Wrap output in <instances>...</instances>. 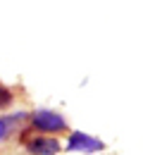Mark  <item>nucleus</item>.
<instances>
[{"mask_svg": "<svg viewBox=\"0 0 143 155\" xmlns=\"http://www.w3.org/2000/svg\"><path fill=\"white\" fill-rule=\"evenodd\" d=\"M21 143L26 146V150L34 155H57L60 153V141L57 138H48V136H38L34 131H24Z\"/></svg>", "mask_w": 143, "mask_h": 155, "instance_id": "obj_1", "label": "nucleus"}, {"mask_svg": "<svg viewBox=\"0 0 143 155\" xmlns=\"http://www.w3.org/2000/svg\"><path fill=\"white\" fill-rule=\"evenodd\" d=\"M31 122H34V127H36L38 131H64V129H67L64 117L57 115V112H48V110L36 112V115L31 117Z\"/></svg>", "mask_w": 143, "mask_h": 155, "instance_id": "obj_2", "label": "nucleus"}, {"mask_svg": "<svg viewBox=\"0 0 143 155\" xmlns=\"http://www.w3.org/2000/svg\"><path fill=\"white\" fill-rule=\"evenodd\" d=\"M67 148L76 150V153H93V150H102L105 143L98 141V138H93V136H88V134H83V131H74V134H69Z\"/></svg>", "mask_w": 143, "mask_h": 155, "instance_id": "obj_3", "label": "nucleus"}, {"mask_svg": "<svg viewBox=\"0 0 143 155\" xmlns=\"http://www.w3.org/2000/svg\"><path fill=\"white\" fill-rule=\"evenodd\" d=\"M24 119H26L24 112H19V115H15V117H0V141H5L7 136L15 131V127L21 124Z\"/></svg>", "mask_w": 143, "mask_h": 155, "instance_id": "obj_4", "label": "nucleus"}, {"mask_svg": "<svg viewBox=\"0 0 143 155\" xmlns=\"http://www.w3.org/2000/svg\"><path fill=\"white\" fill-rule=\"evenodd\" d=\"M10 103H12V91L5 88V86H0V107H7Z\"/></svg>", "mask_w": 143, "mask_h": 155, "instance_id": "obj_5", "label": "nucleus"}]
</instances>
